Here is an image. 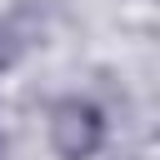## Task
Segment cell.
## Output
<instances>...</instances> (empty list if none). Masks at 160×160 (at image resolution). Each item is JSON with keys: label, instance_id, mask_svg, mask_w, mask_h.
<instances>
[{"label": "cell", "instance_id": "cell-1", "mask_svg": "<svg viewBox=\"0 0 160 160\" xmlns=\"http://www.w3.org/2000/svg\"><path fill=\"white\" fill-rule=\"evenodd\" d=\"M50 145L60 160H90L105 145V110L85 95H65L50 110Z\"/></svg>", "mask_w": 160, "mask_h": 160}]
</instances>
